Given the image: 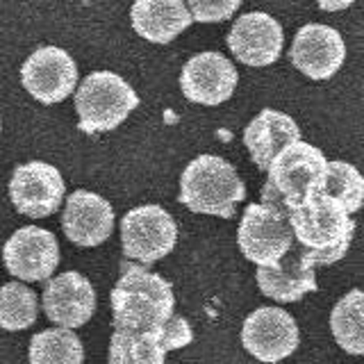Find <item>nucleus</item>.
Segmentation results:
<instances>
[{"instance_id":"obj_1","label":"nucleus","mask_w":364,"mask_h":364,"mask_svg":"<svg viewBox=\"0 0 364 364\" xmlns=\"http://www.w3.org/2000/svg\"><path fill=\"white\" fill-rule=\"evenodd\" d=\"M114 330L153 333L173 316L176 296L171 282L144 267L125 264L112 296Z\"/></svg>"},{"instance_id":"obj_6","label":"nucleus","mask_w":364,"mask_h":364,"mask_svg":"<svg viewBox=\"0 0 364 364\" xmlns=\"http://www.w3.org/2000/svg\"><path fill=\"white\" fill-rule=\"evenodd\" d=\"M239 250L257 267H276L294 246V230L284 214L262 203L246 205L237 232Z\"/></svg>"},{"instance_id":"obj_11","label":"nucleus","mask_w":364,"mask_h":364,"mask_svg":"<svg viewBox=\"0 0 364 364\" xmlns=\"http://www.w3.org/2000/svg\"><path fill=\"white\" fill-rule=\"evenodd\" d=\"M5 267L11 276L26 282L48 280L60 264V244L53 232L26 225L7 239L3 248Z\"/></svg>"},{"instance_id":"obj_26","label":"nucleus","mask_w":364,"mask_h":364,"mask_svg":"<svg viewBox=\"0 0 364 364\" xmlns=\"http://www.w3.org/2000/svg\"><path fill=\"white\" fill-rule=\"evenodd\" d=\"M0 130H3V121H0Z\"/></svg>"},{"instance_id":"obj_5","label":"nucleus","mask_w":364,"mask_h":364,"mask_svg":"<svg viewBox=\"0 0 364 364\" xmlns=\"http://www.w3.org/2000/svg\"><path fill=\"white\" fill-rule=\"evenodd\" d=\"M136 105L139 96L119 73L94 71L75 91V109L80 117L77 128L87 134L114 130L130 117Z\"/></svg>"},{"instance_id":"obj_19","label":"nucleus","mask_w":364,"mask_h":364,"mask_svg":"<svg viewBox=\"0 0 364 364\" xmlns=\"http://www.w3.org/2000/svg\"><path fill=\"white\" fill-rule=\"evenodd\" d=\"M134 32L153 43H168L191 26V14L182 0H139L130 9Z\"/></svg>"},{"instance_id":"obj_14","label":"nucleus","mask_w":364,"mask_h":364,"mask_svg":"<svg viewBox=\"0 0 364 364\" xmlns=\"http://www.w3.org/2000/svg\"><path fill=\"white\" fill-rule=\"evenodd\" d=\"M284 34L280 23L264 11L239 16L228 34V48L246 66H269L282 55Z\"/></svg>"},{"instance_id":"obj_3","label":"nucleus","mask_w":364,"mask_h":364,"mask_svg":"<svg viewBox=\"0 0 364 364\" xmlns=\"http://www.w3.org/2000/svg\"><path fill=\"white\" fill-rule=\"evenodd\" d=\"M287 219L294 230V242L305 248L316 264H333L344 257L355 235V221L350 214L323 193L294 210Z\"/></svg>"},{"instance_id":"obj_23","label":"nucleus","mask_w":364,"mask_h":364,"mask_svg":"<svg viewBox=\"0 0 364 364\" xmlns=\"http://www.w3.org/2000/svg\"><path fill=\"white\" fill-rule=\"evenodd\" d=\"M321 193L337 200L346 214H353L364 205V176L353 164L341 162V159L328 162Z\"/></svg>"},{"instance_id":"obj_8","label":"nucleus","mask_w":364,"mask_h":364,"mask_svg":"<svg viewBox=\"0 0 364 364\" xmlns=\"http://www.w3.org/2000/svg\"><path fill=\"white\" fill-rule=\"evenodd\" d=\"M301 333L294 316L282 307H257L242 326V344L253 358L276 364L299 348Z\"/></svg>"},{"instance_id":"obj_12","label":"nucleus","mask_w":364,"mask_h":364,"mask_svg":"<svg viewBox=\"0 0 364 364\" xmlns=\"http://www.w3.org/2000/svg\"><path fill=\"white\" fill-rule=\"evenodd\" d=\"M237 68L221 53H198L185 64L180 73V87L191 102L198 105H221L237 89Z\"/></svg>"},{"instance_id":"obj_20","label":"nucleus","mask_w":364,"mask_h":364,"mask_svg":"<svg viewBox=\"0 0 364 364\" xmlns=\"http://www.w3.org/2000/svg\"><path fill=\"white\" fill-rule=\"evenodd\" d=\"M164 326L153 333L114 330L109 341V364H164L166 360Z\"/></svg>"},{"instance_id":"obj_25","label":"nucleus","mask_w":364,"mask_h":364,"mask_svg":"<svg viewBox=\"0 0 364 364\" xmlns=\"http://www.w3.org/2000/svg\"><path fill=\"white\" fill-rule=\"evenodd\" d=\"M239 5H242L239 0H223V3H203V0H191V3L187 5V9H189L193 21L216 23V21L230 18L239 9Z\"/></svg>"},{"instance_id":"obj_16","label":"nucleus","mask_w":364,"mask_h":364,"mask_svg":"<svg viewBox=\"0 0 364 364\" xmlns=\"http://www.w3.org/2000/svg\"><path fill=\"white\" fill-rule=\"evenodd\" d=\"M316 262L305 248L294 244L276 267L257 269V287L269 299L278 303H294L303 299L305 294L316 291Z\"/></svg>"},{"instance_id":"obj_15","label":"nucleus","mask_w":364,"mask_h":364,"mask_svg":"<svg viewBox=\"0 0 364 364\" xmlns=\"http://www.w3.org/2000/svg\"><path fill=\"white\" fill-rule=\"evenodd\" d=\"M43 310L46 316L60 328H80L96 312V291L82 273H60V276L46 282Z\"/></svg>"},{"instance_id":"obj_2","label":"nucleus","mask_w":364,"mask_h":364,"mask_svg":"<svg viewBox=\"0 0 364 364\" xmlns=\"http://www.w3.org/2000/svg\"><path fill=\"white\" fill-rule=\"evenodd\" d=\"M328 159L316 146L296 141L273 159L262 187V205L289 216L323 191Z\"/></svg>"},{"instance_id":"obj_10","label":"nucleus","mask_w":364,"mask_h":364,"mask_svg":"<svg viewBox=\"0 0 364 364\" xmlns=\"http://www.w3.org/2000/svg\"><path fill=\"white\" fill-rule=\"evenodd\" d=\"M9 198L21 214L43 219L60 210L64 200V178L48 162L21 164L11 173Z\"/></svg>"},{"instance_id":"obj_24","label":"nucleus","mask_w":364,"mask_h":364,"mask_svg":"<svg viewBox=\"0 0 364 364\" xmlns=\"http://www.w3.org/2000/svg\"><path fill=\"white\" fill-rule=\"evenodd\" d=\"M37 294L21 282H7L0 287V328L26 330L37 321Z\"/></svg>"},{"instance_id":"obj_9","label":"nucleus","mask_w":364,"mask_h":364,"mask_svg":"<svg viewBox=\"0 0 364 364\" xmlns=\"http://www.w3.org/2000/svg\"><path fill=\"white\" fill-rule=\"evenodd\" d=\"M23 87L43 105H55L73 94L77 85V66L73 57L57 46L34 50L21 68Z\"/></svg>"},{"instance_id":"obj_17","label":"nucleus","mask_w":364,"mask_h":364,"mask_svg":"<svg viewBox=\"0 0 364 364\" xmlns=\"http://www.w3.org/2000/svg\"><path fill=\"white\" fill-rule=\"evenodd\" d=\"M66 237L77 246H100L112 235L114 210L109 200L87 189H77L66 198L62 214Z\"/></svg>"},{"instance_id":"obj_13","label":"nucleus","mask_w":364,"mask_h":364,"mask_svg":"<svg viewBox=\"0 0 364 364\" xmlns=\"http://www.w3.org/2000/svg\"><path fill=\"white\" fill-rule=\"evenodd\" d=\"M291 64L312 80L333 77L346 60V46L341 34L321 23H307L296 32L291 43Z\"/></svg>"},{"instance_id":"obj_4","label":"nucleus","mask_w":364,"mask_h":364,"mask_svg":"<svg viewBox=\"0 0 364 364\" xmlns=\"http://www.w3.org/2000/svg\"><path fill=\"white\" fill-rule=\"evenodd\" d=\"M246 198V187L230 162L216 155L191 159L180 178V203L196 214L232 219L237 203Z\"/></svg>"},{"instance_id":"obj_22","label":"nucleus","mask_w":364,"mask_h":364,"mask_svg":"<svg viewBox=\"0 0 364 364\" xmlns=\"http://www.w3.org/2000/svg\"><path fill=\"white\" fill-rule=\"evenodd\" d=\"M85 348L73 330L53 328L30 339V364H82Z\"/></svg>"},{"instance_id":"obj_21","label":"nucleus","mask_w":364,"mask_h":364,"mask_svg":"<svg viewBox=\"0 0 364 364\" xmlns=\"http://www.w3.org/2000/svg\"><path fill=\"white\" fill-rule=\"evenodd\" d=\"M330 330L337 344L350 355H364V291L341 296L330 314Z\"/></svg>"},{"instance_id":"obj_7","label":"nucleus","mask_w":364,"mask_h":364,"mask_svg":"<svg viewBox=\"0 0 364 364\" xmlns=\"http://www.w3.org/2000/svg\"><path fill=\"white\" fill-rule=\"evenodd\" d=\"M176 242L178 225L173 216L159 205H141L121 219L123 255L146 267L166 257L176 248Z\"/></svg>"},{"instance_id":"obj_18","label":"nucleus","mask_w":364,"mask_h":364,"mask_svg":"<svg viewBox=\"0 0 364 364\" xmlns=\"http://www.w3.org/2000/svg\"><path fill=\"white\" fill-rule=\"evenodd\" d=\"M296 141H301V128L276 109H262L244 130V146L259 171H269L273 159Z\"/></svg>"}]
</instances>
